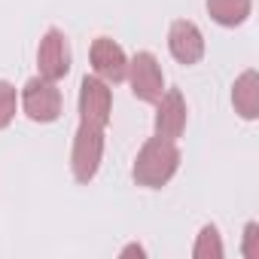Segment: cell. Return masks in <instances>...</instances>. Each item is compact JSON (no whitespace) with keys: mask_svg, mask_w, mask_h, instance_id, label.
Returning <instances> with one entry per match:
<instances>
[{"mask_svg":"<svg viewBox=\"0 0 259 259\" xmlns=\"http://www.w3.org/2000/svg\"><path fill=\"white\" fill-rule=\"evenodd\" d=\"M180 159L183 156L177 150V141H168V138L156 135V138H150L141 147V153L135 159V168H132V177L144 189H159V186H165L177 174Z\"/></svg>","mask_w":259,"mask_h":259,"instance_id":"6da1fadb","label":"cell"},{"mask_svg":"<svg viewBox=\"0 0 259 259\" xmlns=\"http://www.w3.org/2000/svg\"><path fill=\"white\" fill-rule=\"evenodd\" d=\"M104 162V128L92 122H79L70 150V171L76 183H92Z\"/></svg>","mask_w":259,"mask_h":259,"instance_id":"7a4b0ae2","label":"cell"},{"mask_svg":"<svg viewBox=\"0 0 259 259\" xmlns=\"http://www.w3.org/2000/svg\"><path fill=\"white\" fill-rule=\"evenodd\" d=\"M22 110L31 122H55L61 116V92L52 79H43V76H34L25 82L22 89Z\"/></svg>","mask_w":259,"mask_h":259,"instance_id":"3957f363","label":"cell"},{"mask_svg":"<svg viewBox=\"0 0 259 259\" xmlns=\"http://www.w3.org/2000/svg\"><path fill=\"white\" fill-rule=\"evenodd\" d=\"M125 79L132 82L135 98L144 101V104H156L162 98V92H165V76H162V67H159L153 52H138L132 61H128Z\"/></svg>","mask_w":259,"mask_h":259,"instance_id":"277c9868","label":"cell"},{"mask_svg":"<svg viewBox=\"0 0 259 259\" xmlns=\"http://www.w3.org/2000/svg\"><path fill=\"white\" fill-rule=\"evenodd\" d=\"M70 61H73V55H70L67 37L58 28H49L43 34L40 46H37V70H40V76L58 82V79H64L70 73Z\"/></svg>","mask_w":259,"mask_h":259,"instance_id":"5b68a950","label":"cell"},{"mask_svg":"<svg viewBox=\"0 0 259 259\" xmlns=\"http://www.w3.org/2000/svg\"><path fill=\"white\" fill-rule=\"evenodd\" d=\"M113 113V95L110 85L101 76H82L79 82V122H92L107 128Z\"/></svg>","mask_w":259,"mask_h":259,"instance_id":"8992f818","label":"cell"},{"mask_svg":"<svg viewBox=\"0 0 259 259\" xmlns=\"http://www.w3.org/2000/svg\"><path fill=\"white\" fill-rule=\"evenodd\" d=\"M168 52L174 55L177 64H198L204 58V37L198 31L195 22H186V19H177L171 22L168 28Z\"/></svg>","mask_w":259,"mask_h":259,"instance_id":"52a82bcc","label":"cell"},{"mask_svg":"<svg viewBox=\"0 0 259 259\" xmlns=\"http://www.w3.org/2000/svg\"><path fill=\"white\" fill-rule=\"evenodd\" d=\"M89 58H92L95 76H101L107 85H110V82H113V85L122 82L125 73H128V58H125L122 46L113 43L110 37H98V40L92 43V49H89Z\"/></svg>","mask_w":259,"mask_h":259,"instance_id":"ba28073f","label":"cell"},{"mask_svg":"<svg viewBox=\"0 0 259 259\" xmlns=\"http://www.w3.org/2000/svg\"><path fill=\"white\" fill-rule=\"evenodd\" d=\"M186 101L180 95V89H165L162 98L156 101V135L177 141L186 132Z\"/></svg>","mask_w":259,"mask_h":259,"instance_id":"9c48e42d","label":"cell"},{"mask_svg":"<svg viewBox=\"0 0 259 259\" xmlns=\"http://www.w3.org/2000/svg\"><path fill=\"white\" fill-rule=\"evenodd\" d=\"M232 104L241 119H256L259 116V76L256 70H244L235 85H232Z\"/></svg>","mask_w":259,"mask_h":259,"instance_id":"30bf717a","label":"cell"},{"mask_svg":"<svg viewBox=\"0 0 259 259\" xmlns=\"http://www.w3.org/2000/svg\"><path fill=\"white\" fill-rule=\"evenodd\" d=\"M253 0H207V13L223 28H238L250 19Z\"/></svg>","mask_w":259,"mask_h":259,"instance_id":"8fae6325","label":"cell"},{"mask_svg":"<svg viewBox=\"0 0 259 259\" xmlns=\"http://www.w3.org/2000/svg\"><path fill=\"white\" fill-rule=\"evenodd\" d=\"M192 256L195 259H220L223 256V241H220V232L217 226H204L198 232V241L192 247Z\"/></svg>","mask_w":259,"mask_h":259,"instance_id":"7c38bea8","label":"cell"},{"mask_svg":"<svg viewBox=\"0 0 259 259\" xmlns=\"http://www.w3.org/2000/svg\"><path fill=\"white\" fill-rule=\"evenodd\" d=\"M13 116H16V85L0 79V132L13 122Z\"/></svg>","mask_w":259,"mask_h":259,"instance_id":"4fadbf2b","label":"cell"},{"mask_svg":"<svg viewBox=\"0 0 259 259\" xmlns=\"http://www.w3.org/2000/svg\"><path fill=\"white\" fill-rule=\"evenodd\" d=\"M244 256L247 259H259V226L256 223L244 226Z\"/></svg>","mask_w":259,"mask_h":259,"instance_id":"5bb4252c","label":"cell"},{"mask_svg":"<svg viewBox=\"0 0 259 259\" xmlns=\"http://www.w3.org/2000/svg\"><path fill=\"white\" fill-rule=\"evenodd\" d=\"M132 253H138V256H144V247H138V244H132V247H125V250H122V256H132Z\"/></svg>","mask_w":259,"mask_h":259,"instance_id":"9a60e30c","label":"cell"}]
</instances>
